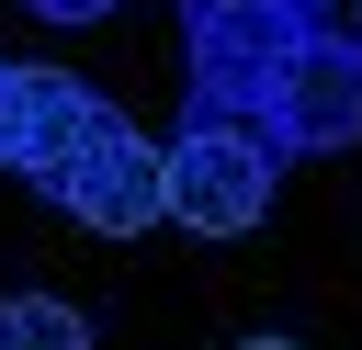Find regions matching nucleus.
<instances>
[{
    "label": "nucleus",
    "mask_w": 362,
    "mask_h": 350,
    "mask_svg": "<svg viewBox=\"0 0 362 350\" xmlns=\"http://www.w3.org/2000/svg\"><path fill=\"white\" fill-rule=\"evenodd\" d=\"M215 11H249V0H181V23H215Z\"/></svg>",
    "instance_id": "obj_9"
},
{
    "label": "nucleus",
    "mask_w": 362,
    "mask_h": 350,
    "mask_svg": "<svg viewBox=\"0 0 362 350\" xmlns=\"http://www.w3.org/2000/svg\"><path fill=\"white\" fill-rule=\"evenodd\" d=\"M11 79H23V68L0 56V169H11Z\"/></svg>",
    "instance_id": "obj_7"
},
{
    "label": "nucleus",
    "mask_w": 362,
    "mask_h": 350,
    "mask_svg": "<svg viewBox=\"0 0 362 350\" xmlns=\"http://www.w3.org/2000/svg\"><path fill=\"white\" fill-rule=\"evenodd\" d=\"M294 11H305V23H317V11H328V0H294Z\"/></svg>",
    "instance_id": "obj_11"
},
{
    "label": "nucleus",
    "mask_w": 362,
    "mask_h": 350,
    "mask_svg": "<svg viewBox=\"0 0 362 350\" xmlns=\"http://www.w3.org/2000/svg\"><path fill=\"white\" fill-rule=\"evenodd\" d=\"M0 350H90V316L57 294H11L0 305Z\"/></svg>",
    "instance_id": "obj_6"
},
{
    "label": "nucleus",
    "mask_w": 362,
    "mask_h": 350,
    "mask_svg": "<svg viewBox=\"0 0 362 350\" xmlns=\"http://www.w3.org/2000/svg\"><path fill=\"white\" fill-rule=\"evenodd\" d=\"M272 147L294 158V147H351L362 135V34H328V23H305L294 34V56L272 68Z\"/></svg>",
    "instance_id": "obj_2"
},
{
    "label": "nucleus",
    "mask_w": 362,
    "mask_h": 350,
    "mask_svg": "<svg viewBox=\"0 0 362 350\" xmlns=\"http://www.w3.org/2000/svg\"><path fill=\"white\" fill-rule=\"evenodd\" d=\"M158 158H170V215L192 237H249L272 215V181H283L272 124H181Z\"/></svg>",
    "instance_id": "obj_1"
},
{
    "label": "nucleus",
    "mask_w": 362,
    "mask_h": 350,
    "mask_svg": "<svg viewBox=\"0 0 362 350\" xmlns=\"http://www.w3.org/2000/svg\"><path fill=\"white\" fill-rule=\"evenodd\" d=\"M57 203H68L90 237H147V226L170 215V158H158L136 124H113V135L68 169V192H57Z\"/></svg>",
    "instance_id": "obj_5"
},
{
    "label": "nucleus",
    "mask_w": 362,
    "mask_h": 350,
    "mask_svg": "<svg viewBox=\"0 0 362 350\" xmlns=\"http://www.w3.org/2000/svg\"><path fill=\"white\" fill-rule=\"evenodd\" d=\"M45 23H90V11H113V0H34Z\"/></svg>",
    "instance_id": "obj_8"
},
{
    "label": "nucleus",
    "mask_w": 362,
    "mask_h": 350,
    "mask_svg": "<svg viewBox=\"0 0 362 350\" xmlns=\"http://www.w3.org/2000/svg\"><path fill=\"white\" fill-rule=\"evenodd\" d=\"M294 34H305L294 0H249V11L192 23V113H260L272 102V68L294 56Z\"/></svg>",
    "instance_id": "obj_4"
},
{
    "label": "nucleus",
    "mask_w": 362,
    "mask_h": 350,
    "mask_svg": "<svg viewBox=\"0 0 362 350\" xmlns=\"http://www.w3.org/2000/svg\"><path fill=\"white\" fill-rule=\"evenodd\" d=\"M124 113L79 79V68H23L11 79V169L34 181V192H68V169L113 135Z\"/></svg>",
    "instance_id": "obj_3"
},
{
    "label": "nucleus",
    "mask_w": 362,
    "mask_h": 350,
    "mask_svg": "<svg viewBox=\"0 0 362 350\" xmlns=\"http://www.w3.org/2000/svg\"><path fill=\"white\" fill-rule=\"evenodd\" d=\"M238 350H294V339H238Z\"/></svg>",
    "instance_id": "obj_10"
}]
</instances>
